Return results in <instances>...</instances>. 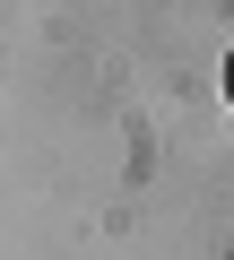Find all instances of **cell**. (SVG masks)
<instances>
[{
	"label": "cell",
	"instance_id": "obj_1",
	"mask_svg": "<svg viewBox=\"0 0 234 260\" xmlns=\"http://www.w3.org/2000/svg\"><path fill=\"white\" fill-rule=\"evenodd\" d=\"M225 104H234V52H225Z\"/></svg>",
	"mask_w": 234,
	"mask_h": 260
}]
</instances>
